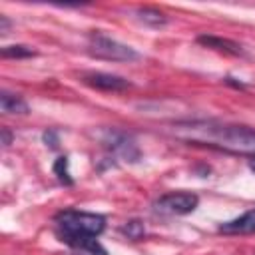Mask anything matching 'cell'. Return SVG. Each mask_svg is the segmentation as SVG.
<instances>
[{
    "instance_id": "obj_13",
    "label": "cell",
    "mask_w": 255,
    "mask_h": 255,
    "mask_svg": "<svg viewBox=\"0 0 255 255\" xmlns=\"http://www.w3.org/2000/svg\"><path fill=\"white\" fill-rule=\"evenodd\" d=\"M122 233L128 235V239H133V241L141 239L143 233H145L143 221H139V219H129V221H126V223L122 225Z\"/></svg>"
},
{
    "instance_id": "obj_3",
    "label": "cell",
    "mask_w": 255,
    "mask_h": 255,
    "mask_svg": "<svg viewBox=\"0 0 255 255\" xmlns=\"http://www.w3.org/2000/svg\"><path fill=\"white\" fill-rule=\"evenodd\" d=\"M88 52L94 58H102V60H112V62H131V60H139V52H135L131 46L122 44L106 34H92L88 38Z\"/></svg>"
},
{
    "instance_id": "obj_9",
    "label": "cell",
    "mask_w": 255,
    "mask_h": 255,
    "mask_svg": "<svg viewBox=\"0 0 255 255\" xmlns=\"http://www.w3.org/2000/svg\"><path fill=\"white\" fill-rule=\"evenodd\" d=\"M0 108L4 114H18V116H26L30 112V106L26 104L24 98H20L18 94H10L6 90L0 92Z\"/></svg>"
},
{
    "instance_id": "obj_5",
    "label": "cell",
    "mask_w": 255,
    "mask_h": 255,
    "mask_svg": "<svg viewBox=\"0 0 255 255\" xmlns=\"http://www.w3.org/2000/svg\"><path fill=\"white\" fill-rule=\"evenodd\" d=\"M104 143L120 157H124L126 161H137L141 157L139 153V147L137 143L131 139V135L124 133V131H118V129H108L106 135H104Z\"/></svg>"
},
{
    "instance_id": "obj_15",
    "label": "cell",
    "mask_w": 255,
    "mask_h": 255,
    "mask_svg": "<svg viewBox=\"0 0 255 255\" xmlns=\"http://www.w3.org/2000/svg\"><path fill=\"white\" fill-rule=\"evenodd\" d=\"M2 143H4V147H8L12 143V133L8 128H2Z\"/></svg>"
},
{
    "instance_id": "obj_6",
    "label": "cell",
    "mask_w": 255,
    "mask_h": 255,
    "mask_svg": "<svg viewBox=\"0 0 255 255\" xmlns=\"http://www.w3.org/2000/svg\"><path fill=\"white\" fill-rule=\"evenodd\" d=\"M82 82L102 92H124L131 86L126 78L116 74H106V72H86L82 74Z\"/></svg>"
},
{
    "instance_id": "obj_7",
    "label": "cell",
    "mask_w": 255,
    "mask_h": 255,
    "mask_svg": "<svg viewBox=\"0 0 255 255\" xmlns=\"http://www.w3.org/2000/svg\"><path fill=\"white\" fill-rule=\"evenodd\" d=\"M219 233L225 235H247V233H255V207L245 211L243 215L229 219L225 223L219 225Z\"/></svg>"
},
{
    "instance_id": "obj_8",
    "label": "cell",
    "mask_w": 255,
    "mask_h": 255,
    "mask_svg": "<svg viewBox=\"0 0 255 255\" xmlns=\"http://www.w3.org/2000/svg\"><path fill=\"white\" fill-rule=\"evenodd\" d=\"M197 42L205 48H211L215 52H221V54H227V56H243L245 50L241 44L229 40V38H221V36H211V34H203V36H197Z\"/></svg>"
},
{
    "instance_id": "obj_16",
    "label": "cell",
    "mask_w": 255,
    "mask_h": 255,
    "mask_svg": "<svg viewBox=\"0 0 255 255\" xmlns=\"http://www.w3.org/2000/svg\"><path fill=\"white\" fill-rule=\"evenodd\" d=\"M8 26H10V20L6 16H0V32L2 34H8Z\"/></svg>"
},
{
    "instance_id": "obj_17",
    "label": "cell",
    "mask_w": 255,
    "mask_h": 255,
    "mask_svg": "<svg viewBox=\"0 0 255 255\" xmlns=\"http://www.w3.org/2000/svg\"><path fill=\"white\" fill-rule=\"evenodd\" d=\"M249 169L255 173V157H249Z\"/></svg>"
},
{
    "instance_id": "obj_11",
    "label": "cell",
    "mask_w": 255,
    "mask_h": 255,
    "mask_svg": "<svg viewBox=\"0 0 255 255\" xmlns=\"http://www.w3.org/2000/svg\"><path fill=\"white\" fill-rule=\"evenodd\" d=\"M68 167H70V159H68L66 155H60V157L54 161V173H56V177H58L64 185H72V183H74V179H72Z\"/></svg>"
},
{
    "instance_id": "obj_2",
    "label": "cell",
    "mask_w": 255,
    "mask_h": 255,
    "mask_svg": "<svg viewBox=\"0 0 255 255\" xmlns=\"http://www.w3.org/2000/svg\"><path fill=\"white\" fill-rule=\"evenodd\" d=\"M60 237L70 247L86 237H98L106 229V217L100 213L78 211V209H64L54 217Z\"/></svg>"
},
{
    "instance_id": "obj_4",
    "label": "cell",
    "mask_w": 255,
    "mask_h": 255,
    "mask_svg": "<svg viewBox=\"0 0 255 255\" xmlns=\"http://www.w3.org/2000/svg\"><path fill=\"white\" fill-rule=\"evenodd\" d=\"M197 205H199V197L191 191H171L161 195L153 203L155 211L163 215H187L193 213Z\"/></svg>"
},
{
    "instance_id": "obj_10",
    "label": "cell",
    "mask_w": 255,
    "mask_h": 255,
    "mask_svg": "<svg viewBox=\"0 0 255 255\" xmlns=\"http://www.w3.org/2000/svg\"><path fill=\"white\" fill-rule=\"evenodd\" d=\"M137 18L143 22V24H147V26H153V28H159V26H163L165 22H167V16L161 12V10H157V8H151V6H143V8H137Z\"/></svg>"
},
{
    "instance_id": "obj_14",
    "label": "cell",
    "mask_w": 255,
    "mask_h": 255,
    "mask_svg": "<svg viewBox=\"0 0 255 255\" xmlns=\"http://www.w3.org/2000/svg\"><path fill=\"white\" fill-rule=\"evenodd\" d=\"M42 139H44V143L50 145L52 149H56L58 143H60V137H58V131H56V129H46V131L42 133Z\"/></svg>"
},
{
    "instance_id": "obj_1",
    "label": "cell",
    "mask_w": 255,
    "mask_h": 255,
    "mask_svg": "<svg viewBox=\"0 0 255 255\" xmlns=\"http://www.w3.org/2000/svg\"><path fill=\"white\" fill-rule=\"evenodd\" d=\"M169 133L187 143L255 157V129L245 126H229L211 120H187L175 122L169 128Z\"/></svg>"
},
{
    "instance_id": "obj_12",
    "label": "cell",
    "mask_w": 255,
    "mask_h": 255,
    "mask_svg": "<svg viewBox=\"0 0 255 255\" xmlns=\"http://www.w3.org/2000/svg\"><path fill=\"white\" fill-rule=\"evenodd\" d=\"M2 56L4 58H32V56H36V50H32L30 46H24V44H14V46H4Z\"/></svg>"
}]
</instances>
